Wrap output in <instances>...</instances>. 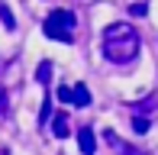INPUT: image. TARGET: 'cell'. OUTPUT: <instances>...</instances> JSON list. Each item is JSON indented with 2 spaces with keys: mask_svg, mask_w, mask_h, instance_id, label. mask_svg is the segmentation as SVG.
I'll return each mask as SVG.
<instances>
[{
  "mask_svg": "<svg viewBox=\"0 0 158 155\" xmlns=\"http://www.w3.org/2000/svg\"><path fill=\"white\" fill-rule=\"evenodd\" d=\"M103 139H106V142L113 145V149H116V155H142L139 149H135V145L123 142V139H119V136H116V132H113V129H103Z\"/></svg>",
  "mask_w": 158,
  "mask_h": 155,
  "instance_id": "cell-4",
  "label": "cell"
},
{
  "mask_svg": "<svg viewBox=\"0 0 158 155\" xmlns=\"http://www.w3.org/2000/svg\"><path fill=\"white\" fill-rule=\"evenodd\" d=\"M52 132L58 139H68L71 136V123H68V113H55V119H52Z\"/></svg>",
  "mask_w": 158,
  "mask_h": 155,
  "instance_id": "cell-5",
  "label": "cell"
},
{
  "mask_svg": "<svg viewBox=\"0 0 158 155\" xmlns=\"http://www.w3.org/2000/svg\"><path fill=\"white\" fill-rule=\"evenodd\" d=\"M77 145H81V155H94L97 152V136L90 126H81L77 129Z\"/></svg>",
  "mask_w": 158,
  "mask_h": 155,
  "instance_id": "cell-3",
  "label": "cell"
},
{
  "mask_svg": "<svg viewBox=\"0 0 158 155\" xmlns=\"http://www.w3.org/2000/svg\"><path fill=\"white\" fill-rule=\"evenodd\" d=\"M0 19H3V26H6V29H16V19H13V13H10V6H6L3 3V0H0Z\"/></svg>",
  "mask_w": 158,
  "mask_h": 155,
  "instance_id": "cell-7",
  "label": "cell"
},
{
  "mask_svg": "<svg viewBox=\"0 0 158 155\" xmlns=\"http://www.w3.org/2000/svg\"><path fill=\"white\" fill-rule=\"evenodd\" d=\"M100 48H103L106 61H113V65H129V61L139 55V32H135L129 23H110L103 29Z\"/></svg>",
  "mask_w": 158,
  "mask_h": 155,
  "instance_id": "cell-1",
  "label": "cell"
},
{
  "mask_svg": "<svg viewBox=\"0 0 158 155\" xmlns=\"http://www.w3.org/2000/svg\"><path fill=\"white\" fill-rule=\"evenodd\" d=\"M58 100L61 103H74V87H58Z\"/></svg>",
  "mask_w": 158,
  "mask_h": 155,
  "instance_id": "cell-10",
  "label": "cell"
},
{
  "mask_svg": "<svg viewBox=\"0 0 158 155\" xmlns=\"http://www.w3.org/2000/svg\"><path fill=\"white\" fill-rule=\"evenodd\" d=\"M132 129H135V132H148V119H145V116H135Z\"/></svg>",
  "mask_w": 158,
  "mask_h": 155,
  "instance_id": "cell-11",
  "label": "cell"
},
{
  "mask_svg": "<svg viewBox=\"0 0 158 155\" xmlns=\"http://www.w3.org/2000/svg\"><path fill=\"white\" fill-rule=\"evenodd\" d=\"M48 116H52V94H45V100H42V113H39V126L48 123Z\"/></svg>",
  "mask_w": 158,
  "mask_h": 155,
  "instance_id": "cell-9",
  "label": "cell"
},
{
  "mask_svg": "<svg viewBox=\"0 0 158 155\" xmlns=\"http://www.w3.org/2000/svg\"><path fill=\"white\" fill-rule=\"evenodd\" d=\"M0 113H6V94H0Z\"/></svg>",
  "mask_w": 158,
  "mask_h": 155,
  "instance_id": "cell-13",
  "label": "cell"
},
{
  "mask_svg": "<svg viewBox=\"0 0 158 155\" xmlns=\"http://www.w3.org/2000/svg\"><path fill=\"white\" fill-rule=\"evenodd\" d=\"M129 13H132V16H145V13H148V6H145V3H135Z\"/></svg>",
  "mask_w": 158,
  "mask_h": 155,
  "instance_id": "cell-12",
  "label": "cell"
},
{
  "mask_svg": "<svg viewBox=\"0 0 158 155\" xmlns=\"http://www.w3.org/2000/svg\"><path fill=\"white\" fill-rule=\"evenodd\" d=\"M48 78H52V61H42V65L35 68V81H39V84H48Z\"/></svg>",
  "mask_w": 158,
  "mask_h": 155,
  "instance_id": "cell-8",
  "label": "cell"
},
{
  "mask_svg": "<svg viewBox=\"0 0 158 155\" xmlns=\"http://www.w3.org/2000/svg\"><path fill=\"white\" fill-rule=\"evenodd\" d=\"M74 107H90V90L84 87V84L74 87Z\"/></svg>",
  "mask_w": 158,
  "mask_h": 155,
  "instance_id": "cell-6",
  "label": "cell"
},
{
  "mask_svg": "<svg viewBox=\"0 0 158 155\" xmlns=\"http://www.w3.org/2000/svg\"><path fill=\"white\" fill-rule=\"evenodd\" d=\"M45 36L58 42H74V13L71 10H52L45 19Z\"/></svg>",
  "mask_w": 158,
  "mask_h": 155,
  "instance_id": "cell-2",
  "label": "cell"
}]
</instances>
